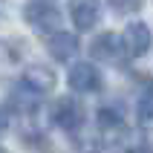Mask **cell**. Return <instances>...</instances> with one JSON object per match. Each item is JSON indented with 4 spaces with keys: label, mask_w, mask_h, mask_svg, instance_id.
<instances>
[{
    "label": "cell",
    "mask_w": 153,
    "mask_h": 153,
    "mask_svg": "<svg viewBox=\"0 0 153 153\" xmlns=\"http://www.w3.org/2000/svg\"><path fill=\"white\" fill-rule=\"evenodd\" d=\"M98 15H101V9H98L95 0H75V3H72V23H75L81 32L93 29V26L98 23Z\"/></svg>",
    "instance_id": "6"
},
{
    "label": "cell",
    "mask_w": 153,
    "mask_h": 153,
    "mask_svg": "<svg viewBox=\"0 0 153 153\" xmlns=\"http://www.w3.org/2000/svg\"><path fill=\"white\" fill-rule=\"evenodd\" d=\"M150 46H153V32L147 29V23H142V20L127 23V29L121 35V49L130 58H142V55H147Z\"/></svg>",
    "instance_id": "2"
},
{
    "label": "cell",
    "mask_w": 153,
    "mask_h": 153,
    "mask_svg": "<svg viewBox=\"0 0 153 153\" xmlns=\"http://www.w3.org/2000/svg\"><path fill=\"white\" fill-rule=\"evenodd\" d=\"M101 147H104V142L95 130H81V127L75 130V150L78 153H101Z\"/></svg>",
    "instance_id": "10"
},
{
    "label": "cell",
    "mask_w": 153,
    "mask_h": 153,
    "mask_svg": "<svg viewBox=\"0 0 153 153\" xmlns=\"http://www.w3.org/2000/svg\"><path fill=\"white\" fill-rule=\"evenodd\" d=\"M110 6L116 9V12H121V15H127V12L142 6V0H110Z\"/></svg>",
    "instance_id": "13"
},
{
    "label": "cell",
    "mask_w": 153,
    "mask_h": 153,
    "mask_svg": "<svg viewBox=\"0 0 153 153\" xmlns=\"http://www.w3.org/2000/svg\"><path fill=\"white\" fill-rule=\"evenodd\" d=\"M46 46H49V55L55 61H69L72 55L78 52V41H75V35H69V32H52L49 35V41H46Z\"/></svg>",
    "instance_id": "5"
},
{
    "label": "cell",
    "mask_w": 153,
    "mask_h": 153,
    "mask_svg": "<svg viewBox=\"0 0 153 153\" xmlns=\"http://www.w3.org/2000/svg\"><path fill=\"white\" fill-rule=\"evenodd\" d=\"M12 101H15V107L20 113H32L38 104H41V93H35V90H29L26 84H17L15 93H12Z\"/></svg>",
    "instance_id": "9"
},
{
    "label": "cell",
    "mask_w": 153,
    "mask_h": 153,
    "mask_svg": "<svg viewBox=\"0 0 153 153\" xmlns=\"http://www.w3.org/2000/svg\"><path fill=\"white\" fill-rule=\"evenodd\" d=\"M23 15H26V23L41 35L61 32V23H64L58 0H29L26 9H23Z\"/></svg>",
    "instance_id": "1"
},
{
    "label": "cell",
    "mask_w": 153,
    "mask_h": 153,
    "mask_svg": "<svg viewBox=\"0 0 153 153\" xmlns=\"http://www.w3.org/2000/svg\"><path fill=\"white\" fill-rule=\"evenodd\" d=\"M0 153H3V150H0Z\"/></svg>",
    "instance_id": "16"
},
{
    "label": "cell",
    "mask_w": 153,
    "mask_h": 153,
    "mask_svg": "<svg viewBox=\"0 0 153 153\" xmlns=\"http://www.w3.org/2000/svg\"><path fill=\"white\" fill-rule=\"evenodd\" d=\"M20 84H26L29 90H35V93H49L52 87H55V72L46 67H29L23 72V78H20Z\"/></svg>",
    "instance_id": "7"
},
{
    "label": "cell",
    "mask_w": 153,
    "mask_h": 153,
    "mask_svg": "<svg viewBox=\"0 0 153 153\" xmlns=\"http://www.w3.org/2000/svg\"><path fill=\"white\" fill-rule=\"evenodd\" d=\"M52 116H55V124L69 130V133H75V130L84 124V107H81L75 98H61V101L55 104Z\"/></svg>",
    "instance_id": "4"
},
{
    "label": "cell",
    "mask_w": 153,
    "mask_h": 153,
    "mask_svg": "<svg viewBox=\"0 0 153 153\" xmlns=\"http://www.w3.org/2000/svg\"><path fill=\"white\" fill-rule=\"evenodd\" d=\"M136 116H139V124L142 127H153V90H145V93L139 95Z\"/></svg>",
    "instance_id": "11"
},
{
    "label": "cell",
    "mask_w": 153,
    "mask_h": 153,
    "mask_svg": "<svg viewBox=\"0 0 153 153\" xmlns=\"http://www.w3.org/2000/svg\"><path fill=\"white\" fill-rule=\"evenodd\" d=\"M69 87L75 93H98L101 90V72L93 64L81 61V64H75L69 69Z\"/></svg>",
    "instance_id": "3"
},
{
    "label": "cell",
    "mask_w": 153,
    "mask_h": 153,
    "mask_svg": "<svg viewBox=\"0 0 153 153\" xmlns=\"http://www.w3.org/2000/svg\"><path fill=\"white\" fill-rule=\"evenodd\" d=\"M6 124H9V116H6V110L0 107V130H6Z\"/></svg>",
    "instance_id": "14"
},
{
    "label": "cell",
    "mask_w": 153,
    "mask_h": 153,
    "mask_svg": "<svg viewBox=\"0 0 153 153\" xmlns=\"http://www.w3.org/2000/svg\"><path fill=\"white\" fill-rule=\"evenodd\" d=\"M98 124H101L104 130L107 127H121V124H124V119H121V110L119 107H101V110H98Z\"/></svg>",
    "instance_id": "12"
},
{
    "label": "cell",
    "mask_w": 153,
    "mask_h": 153,
    "mask_svg": "<svg viewBox=\"0 0 153 153\" xmlns=\"http://www.w3.org/2000/svg\"><path fill=\"white\" fill-rule=\"evenodd\" d=\"M119 52H121V43H119V38L113 32H104V35H98L93 41V55L101 58V61H116Z\"/></svg>",
    "instance_id": "8"
},
{
    "label": "cell",
    "mask_w": 153,
    "mask_h": 153,
    "mask_svg": "<svg viewBox=\"0 0 153 153\" xmlns=\"http://www.w3.org/2000/svg\"><path fill=\"white\" fill-rule=\"evenodd\" d=\"M3 9H6V0H0V15H3Z\"/></svg>",
    "instance_id": "15"
}]
</instances>
